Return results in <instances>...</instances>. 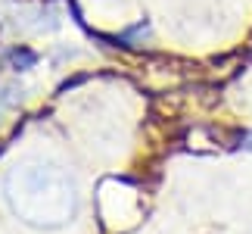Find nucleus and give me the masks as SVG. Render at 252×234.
Returning <instances> with one entry per match:
<instances>
[{"label":"nucleus","instance_id":"nucleus-1","mask_svg":"<svg viewBox=\"0 0 252 234\" xmlns=\"http://www.w3.org/2000/svg\"><path fill=\"white\" fill-rule=\"evenodd\" d=\"M6 206L32 228H63L78 209L75 181L50 162H22L3 181Z\"/></svg>","mask_w":252,"mask_h":234}]
</instances>
